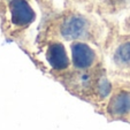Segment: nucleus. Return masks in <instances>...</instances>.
<instances>
[{"instance_id": "nucleus-1", "label": "nucleus", "mask_w": 130, "mask_h": 130, "mask_svg": "<svg viewBox=\"0 0 130 130\" xmlns=\"http://www.w3.org/2000/svg\"><path fill=\"white\" fill-rule=\"evenodd\" d=\"M101 113L109 120H122L130 122V89H113Z\"/></svg>"}, {"instance_id": "nucleus-2", "label": "nucleus", "mask_w": 130, "mask_h": 130, "mask_svg": "<svg viewBox=\"0 0 130 130\" xmlns=\"http://www.w3.org/2000/svg\"><path fill=\"white\" fill-rule=\"evenodd\" d=\"M90 29L91 24L89 20L79 14H70L66 16L59 28L60 36L69 42L86 39L90 34Z\"/></svg>"}, {"instance_id": "nucleus-3", "label": "nucleus", "mask_w": 130, "mask_h": 130, "mask_svg": "<svg viewBox=\"0 0 130 130\" xmlns=\"http://www.w3.org/2000/svg\"><path fill=\"white\" fill-rule=\"evenodd\" d=\"M70 61L74 68L81 73H88L96 64L97 52L83 40H75L70 44Z\"/></svg>"}, {"instance_id": "nucleus-4", "label": "nucleus", "mask_w": 130, "mask_h": 130, "mask_svg": "<svg viewBox=\"0 0 130 130\" xmlns=\"http://www.w3.org/2000/svg\"><path fill=\"white\" fill-rule=\"evenodd\" d=\"M9 20L14 27L25 28L36 19V13L27 0H12L9 3Z\"/></svg>"}, {"instance_id": "nucleus-5", "label": "nucleus", "mask_w": 130, "mask_h": 130, "mask_svg": "<svg viewBox=\"0 0 130 130\" xmlns=\"http://www.w3.org/2000/svg\"><path fill=\"white\" fill-rule=\"evenodd\" d=\"M45 58L48 66L58 73L67 70L70 66V59L66 51V47L60 42H53L48 44L45 52Z\"/></svg>"}, {"instance_id": "nucleus-6", "label": "nucleus", "mask_w": 130, "mask_h": 130, "mask_svg": "<svg viewBox=\"0 0 130 130\" xmlns=\"http://www.w3.org/2000/svg\"><path fill=\"white\" fill-rule=\"evenodd\" d=\"M113 63L122 73L130 74V39L124 40L115 47L112 55Z\"/></svg>"}, {"instance_id": "nucleus-7", "label": "nucleus", "mask_w": 130, "mask_h": 130, "mask_svg": "<svg viewBox=\"0 0 130 130\" xmlns=\"http://www.w3.org/2000/svg\"><path fill=\"white\" fill-rule=\"evenodd\" d=\"M129 28H130V21H129Z\"/></svg>"}]
</instances>
